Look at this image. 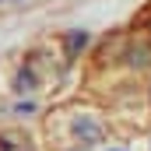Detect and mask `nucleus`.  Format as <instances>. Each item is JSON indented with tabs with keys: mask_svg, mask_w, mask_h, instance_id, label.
Listing matches in <instances>:
<instances>
[{
	"mask_svg": "<svg viewBox=\"0 0 151 151\" xmlns=\"http://www.w3.org/2000/svg\"><path fill=\"white\" fill-rule=\"evenodd\" d=\"M84 42H88V35H84V32H74V35L67 39V49H70V53H77V49H81Z\"/></svg>",
	"mask_w": 151,
	"mask_h": 151,
	"instance_id": "f257e3e1",
	"label": "nucleus"
}]
</instances>
